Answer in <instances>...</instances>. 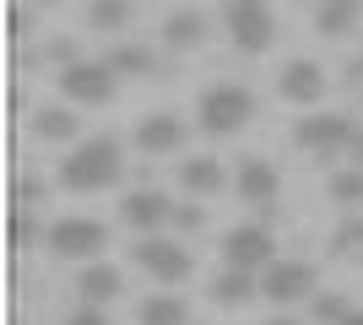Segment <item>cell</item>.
<instances>
[{
  "instance_id": "33",
  "label": "cell",
  "mask_w": 363,
  "mask_h": 325,
  "mask_svg": "<svg viewBox=\"0 0 363 325\" xmlns=\"http://www.w3.org/2000/svg\"><path fill=\"white\" fill-rule=\"evenodd\" d=\"M266 325H298V320H288V314H272V320H266Z\"/></svg>"
},
{
  "instance_id": "9",
  "label": "cell",
  "mask_w": 363,
  "mask_h": 325,
  "mask_svg": "<svg viewBox=\"0 0 363 325\" xmlns=\"http://www.w3.org/2000/svg\"><path fill=\"white\" fill-rule=\"evenodd\" d=\"M277 261V239L266 222H239V228L223 233V266H233V271H266V266Z\"/></svg>"
},
{
  "instance_id": "4",
  "label": "cell",
  "mask_w": 363,
  "mask_h": 325,
  "mask_svg": "<svg viewBox=\"0 0 363 325\" xmlns=\"http://www.w3.org/2000/svg\"><path fill=\"white\" fill-rule=\"evenodd\" d=\"M44 244L55 261H104L108 249V228L98 222V217H55L44 228Z\"/></svg>"
},
{
  "instance_id": "6",
  "label": "cell",
  "mask_w": 363,
  "mask_h": 325,
  "mask_svg": "<svg viewBox=\"0 0 363 325\" xmlns=\"http://www.w3.org/2000/svg\"><path fill=\"white\" fill-rule=\"evenodd\" d=\"M130 261H136L152 282H163V287H179V282L196 271L190 249H184L179 239H163V233H141L136 249H130Z\"/></svg>"
},
{
  "instance_id": "11",
  "label": "cell",
  "mask_w": 363,
  "mask_h": 325,
  "mask_svg": "<svg viewBox=\"0 0 363 325\" xmlns=\"http://www.w3.org/2000/svg\"><path fill=\"white\" fill-rule=\"evenodd\" d=\"M277 98L293 103V108H315L320 98H325V65L309 60V55L288 60L282 71H277Z\"/></svg>"
},
{
  "instance_id": "22",
  "label": "cell",
  "mask_w": 363,
  "mask_h": 325,
  "mask_svg": "<svg viewBox=\"0 0 363 325\" xmlns=\"http://www.w3.org/2000/svg\"><path fill=\"white\" fill-rule=\"evenodd\" d=\"M108 65H114L120 76H157V60H152V49H141V44H114L108 49Z\"/></svg>"
},
{
  "instance_id": "19",
  "label": "cell",
  "mask_w": 363,
  "mask_h": 325,
  "mask_svg": "<svg viewBox=\"0 0 363 325\" xmlns=\"http://www.w3.org/2000/svg\"><path fill=\"white\" fill-rule=\"evenodd\" d=\"M136 325H190V304L179 293H152L136 304Z\"/></svg>"
},
{
  "instance_id": "20",
  "label": "cell",
  "mask_w": 363,
  "mask_h": 325,
  "mask_svg": "<svg viewBox=\"0 0 363 325\" xmlns=\"http://www.w3.org/2000/svg\"><path fill=\"white\" fill-rule=\"evenodd\" d=\"M212 298L223 304V309H239V304L260 298V277H255V271H233V266H223V277L212 282Z\"/></svg>"
},
{
  "instance_id": "15",
  "label": "cell",
  "mask_w": 363,
  "mask_h": 325,
  "mask_svg": "<svg viewBox=\"0 0 363 325\" xmlns=\"http://www.w3.org/2000/svg\"><path fill=\"white\" fill-rule=\"evenodd\" d=\"M76 293H82V304H114V298L125 293V277H120V266H108V261H87L82 266V277H76Z\"/></svg>"
},
{
  "instance_id": "28",
  "label": "cell",
  "mask_w": 363,
  "mask_h": 325,
  "mask_svg": "<svg viewBox=\"0 0 363 325\" xmlns=\"http://www.w3.org/2000/svg\"><path fill=\"white\" fill-rule=\"evenodd\" d=\"M336 255H347V261L363 255V222H347V228L336 233Z\"/></svg>"
},
{
  "instance_id": "35",
  "label": "cell",
  "mask_w": 363,
  "mask_h": 325,
  "mask_svg": "<svg viewBox=\"0 0 363 325\" xmlns=\"http://www.w3.org/2000/svg\"><path fill=\"white\" fill-rule=\"evenodd\" d=\"M28 6H55V0H28Z\"/></svg>"
},
{
  "instance_id": "8",
  "label": "cell",
  "mask_w": 363,
  "mask_h": 325,
  "mask_svg": "<svg viewBox=\"0 0 363 325\" xmlns=\"http://www.w3.org/2000/svg\"><path fill=\"white\" fill-rule=\"evenodd\" d=\"M233 190H239L244 206H255L260 222H272L277 217V195H282V179H277V163L260 152H244L239 169H233Z\"/></svg>"
},
{
  "instance_id": "27",
  "label": "cell",
  "mask_w": 363,
  "mask_h": 325,
  "mask_svg": "<svg viewBox=\"0 0 363 325\" xmlns=\"http://www.w3.org/2000/svg\"><path fill=\"white\" fill-rule=\"evenodd\" d=\"M174 228H179V233H201V228H206V206H190V201L174 206Z\"/></svg>"
},
{
  "instance_id": "32",
  "label": "cell",
  "mask_w": 363,
  "mask_h": 325,
  "mask_svg": "<svg viewBox=\"0 0 363 325\" xmlns=\"http://www.w3.org/2000/svg\"><path fill=\"white\" fill-rule=\"evenodd\" d=\"M352 163H358V169H363V130H358V136H352Z\"/></svg>"
},
{
  "instance_id": "16",
  "label": "cell",
  "mask_w": 363,
  "mask_h": 325,
  "mask_svg": "<svg viewBox=\"0 0 363 325\" xmlns=\"http://www.w3.org/2000/svg\"><path fill=\"white\" fill-rule=\"evenodd\" d=\"M179 185H184V195H217V190L228 185L223 157H206V152L184 157V163H179Z\"/></svg>"
},
{
  "instance_id": "21",
  "label": "cell",
  "mask_w": 363,
  "mask_h": 325,
  "mask_svg": "<svg viewBox=\"0 0 363 325\" xmlns=\"http://www.w3.org/2000/svg\"><path fill=\"white\" fill-rule=\"evenodd\" d=\"M130 6H136V0H92L87 6V28L92 33H125L130 28Z\"/></svg>"
},
{
  "instance_id": "30",
  "label": "cell",
  "mask_w": 363,
  "mask_h": 325,
  "mask_svg": "<svg viewBox=\"0 0 363 325\" xmlns=\"http://www.w3.org/2000/svg\"><path fill=\"white\" fill-rule=\"evenodd\" d=\"M60 325H108V314L98 309V304H82V309H76V314H65Z\"/></svg>"
},
{
  "instance_id": "10",
  "label": "cell",
  "mask_w": 363,
  "mask_h": 325,
  "mask_svg": "<svg viewBox=\"0 0 363 325\" xmlns=\"http://www.w3.org/2000/svg\"><path fill=\"white\" fill-rule=\"evenodd\" d=\"M315 266L309 261H282L277 255L266 271H260V298H272L277 309H293V304H303V298H315Z\"/></svg>"
},
{
  "instance_id": "13",
  "label": "cell",
  "mask_w": 363,
  "mask_h": 325,
  "mask_svg": "<svg viewBox=\"0 0 363 325\" xmlns=\"http://www.w3.org/2000/svg\"><path fill=\"white\" fill-rule=\"evenodd\" d=\"M120 217L136 233H157L163 222H174V201H168L163 190H147V185H141V190H130V195L120 201Z\"/></svg>"
},
{
  "instance_id": "18",
  "label": "cell",
  "mask_w": 363,
  "mask_h": 325,
  "mask_svg": "<svg viewBox=\"0 0 363 325\" xmlns=\"http://www.w3.org/2000/svg\"><path fill=\"white\" fill-rule=\"evenodd\" d=\"M363 16V0H315V33L320 38H347Z\"/></svg>"
},
{
  "instance_id": "31",
  "label": "cell",
  "mask_w": 363,
  "mask_h": 325,
  "mask_svg": "<svg viewBox=\"0 0 363 325\" xmlns=\"http://www.w3.org/2000/svg\"><path fill=\"white\" fill-rule=\"evenodd\" d=\"M49 60H55V65L65 71V65H76L82 55H76V44H71V38H55V44H49Z\"/></svg>"
},
{
  "instance_id": "17",
  "label": "cell",
  "mask_w": 363,
  "mask_h": 325,
  "mask_svg": "<svg viewBox=\"0 0 363 325\" xmlns=\"http://www.w3.org/2000/svg\"><path fill=\"white\" fill-rule=\"evenodd\" d=\"M76 130H82V120L65 103H44L33 114V136L49 141V147H76Z\"/></svg>"
},
{
  "instance_id": "25",
  "label": "cell",
  "mask_w": 363,
  "mask_h": 325,
  "mask_svg": "<svg viewBox=\"0 0 363 325\" xmlns=\"http://www.w3.org/2000/svg\"><path fill=\"white\" fill-rule=\"evenodd\" d=\"M38 233H44V228H38L33 206H16V212H11V244L16 249H33V244H38Z\"/></svg>"
},
{
  "instance_id": "34",
  "label": "cell",
  "mask_w": 363,
  "mask_h": 325,
  "mask_svg": "<svg viewBox=\"0 0 363 325\" xmlns=\"http://www.w3.org/2000/svg\"><path fill=\"white\" fill-rule=\"evenodd\" d=\"M347 325H363V309H352V320H347Z\"/></svg>"
},
{
  "instance_id": "24",
  "label": "cell",
  "mask_w": 363,
  "mask_h": 325,
  "mask_svg": "<svg viewBox=\"0 0 363 325\" xmlns=\"http://www.w3.org/2000/svg\"><path fill=\"white\" fill-rule=\"evenodd\" d=\"M315 320L320 325H347L352 320V304L342 293H315Z\"/></svg>"
},
{
  "instance_id": "23",
  "label": "cell",
  "mask_w": 363,
  "mask_h": 325,
  "mask_svg": "<svg viewBox=\"0 0 363 325\" xmlns=\"http://www.w3.org/2000/svg\"><path fill=\"white\" fill-rule=\"evenodd\" d=\"M325 190H331V201H342V206H363V169H336Z\"/></svg>"
},
{
  "instance_id": "36",
  "label": "cell",
  "mask_w": 363,
  "mask_h": 325,
  "mask_svg": "<svg viewBox=\"0 0 363 325\" xmlns=\"http://www.w3.org/2000/svg\"><path fill=\"white\" fill-rule=\"evenodd\" d=\"M358 266H363V255H358Z\"/></svg>"
},
{
  "instance_id": "1",
  "label": "cell",
  "mask_w": 363,
  "mask_h": 325,
  "mask_svg": "<svg viewBox=\"0 0 363 325\" xmlns=\"http://www.w3.org/2000/svg\"><path fill=\"white\" fill-rule=\"evenodd\" d=\"M120 173H125L120 141L114 136H87V141H76V147H65L60 190H71V195H98V190H108Z\"/></svg>"
},
{
  "instance_id": "12",
  "label": "cell",
  "mask_w": 363,
  "mask_h": 325,
  "mask_svg": "<svg viewBox=\"0 0 363 325\" xmlns=\"http://www.w3.org/2000/svg\"><path fill=\"white\" fill-rule=\"evenodd\" d=\"M184 136H190V125H184L174 108H157V114H141L136 120V136L130 141H136L147 157H163V152H179Z\"/></svg>"
},
{
  "instance_id": "5",
  "label": "cell",
  "mask_w": 363,
  "mask_h": 325,
  "mask_svg": "<svg viewBox=\"0 0 363 325\" xmlns=\"http://www.w3.org/2000/svg\"><path fill=\"white\" fill-rule=\"evenodd\" d=\"M352 136H358V125H352V114H342V108H325V114H309V120L293 125V141H298L315 163H336L342 152H352Z\"/></svg>"
},
{
  "instance_id": "14",
  "label": "cell",
  "mask_w": 363,
  "mask_h": 325,
  "mask_svg": "<svg viewBox=\"0 0 363 325\" xmlns=\"http://www.w3.org/2000/svg\"><path fill=\"white\" fill-rule=\"evenodd\" d=\"M163 44L174 49V55H196V49L206 44V11H196V6L168 11L163 16Z\"/></svg>"
},
{
  "instance_id": "29",
  "label": "cell",
  "mask_w": 363,
  "mask_h": 325,
  "mask_svg": "<svg viewBox=\"0 0 363 325\" xmlns=\"http://www.w3.org/2000/svg\"><path fill=\"white\" fill-rule=\"evenodd\" d=\"M38 201H44V185H38L33 173H22V179H16V206H38Z\"/></svg>"
},
{
  "instance_id": "2",
  "label": "cell",
  "mask_w": 363,
  "mask_h": 325,
  "mask_svg": "<svg viewBox=\"0 0 363 325\" xmlns=\"http://www.w3.org/2000/svg\"><path fill=\"white\" fill-rule=\"evenodd\" d=\"M250 120H255V93L244 81H212L196 98V125L206 136H239Z\"/></svg>"
},
{
  "instance_id": "3",
  "label": "cell",
  "mask_w": 363,
  "mask_h": 325,
  "mask_svg": "<svg viewBox=\"0 0 363 325\" xmlns=\"http://www.w3.org/2000/svg\"><path fill=\"white\" fill-rule=\"evenodd\" d=\"M223 28L239 55H266L277 44V11L272 0H223Z\"/></svg>"
},
{
  "instance_id": "26",
  "label": "cell",
  "mask_w": 363,
  "mask_h": 325,
  "mask_svg": "<svg viewBox=\"0 0 363 325\" xmlns=\"http://www.w3.org/2000/svg\"><path fill=\"white\" fill-rule=\"evenodd\" d=\"M6 28H11V44H28L33 28H38V16H33V6H11V16H6Z\"/></svg>"
},
{
  "instance_id": "7",
  "label": "cell",
  "mask_w": 363,
  "mask_h": 325,
  "mask_svg": "<svg viewBox=\"0 0 363 325\" xmlns=\"http://www.w3.org/2000/svg\"><path fill=\"white\" fill-rule=\"evenodd\" d=\"M120 71L108 60H76V65H65L60 76H55V87H60V98L65 103H82V108H104L108 98H114V87H120Z\"/></svg>"
}]
</instances>
